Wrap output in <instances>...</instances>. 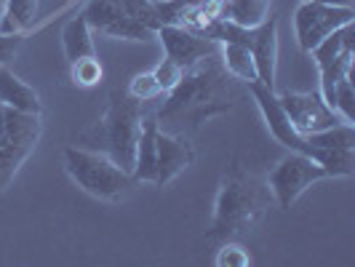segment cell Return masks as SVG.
<instances>
[{
  "label": "cell",
  "mask_w": 355,
  "mask_h": 267,
  "mask_svg": "<svg viewBox=\"0 0 355 267\" xmlns=\"http://www.w3.org/2000/svg\"><path fill=\"white\" fill-rule=\"evenodd\" d=\"M353 56L355 51H342L337 59H331L329 64L320 67V96L329 107H334L339 80H345L347 75H353Z\"/></svg>",
  "instance_id": "19"
},
{
  "label": "cell",
  "mask_w": 355,
  "mask_h": 267,
  "mask_svg": "<svg viewBox=\"0 0 355 267\" xmlns=\"http://www.w3.org/2000/svg\"><path fill=\"white\" fill-rule=\"evenodd\" d=\"M318 179H329V177H326V171L320 169L315 160H310L307 155H302V153H291V155H286V158L270 171L267 187H270L272 198L278 200V206H281V209H288V206L302 196L313 182H318Z\"/></svg>",
  "instance_id": "7"
},
{
  "label": "cell",
  "mask_w": 355,
  "mask_h": 267,
  "mask_svg": "<svg viewBox=\"0 0 355 267\" xmlns=\"http://www.w3.org/2000/svg\"><path fill=\"white\" fill-rule=\"evenodd\" d=\"M302 155L315 160L326 177H350L355 171V147H313L307 144Z\"/></svg>",
  "instance_id": "16"
},
{
  "label": "cell",
  "mask_w": 355,
  "mask_h": 267,
  "mask_svg": "<svg viewBox=\"0 0 355 267\" xmlns=\"http://www.w3.org/2000/svg\"><path fill=\"white\" fill-rule=\"evenodd\" d=\"M265 212V198L259 187L241 179H227L216 196V209H214L211 235H230L251 227L257 216Z\"/></svg>",
  "instance_id": "6"
},
{
  "label": "cell",
  "mask_w": 355,
  "mask_h": 267,
  "mask_svg": "<svg viewBox=\"0 0 355 267\" xmlns=\"http://www.w3.org/2000/svg\"><path fill=\"white\" fill-rule=\"evenodd\" d=\"M35 11L37 0H8L6 11L0 17V33L3 35H14V33L27 30L35 21Z\"/></svg>",
  "instance_id": "21"
},
{
  "label": "cell",
  "mask_w": 355,
  "mask_h": 267,
  "mask_svg": "<svg viewBox=\"0 0 355 267\" xmlns=\"http://www.w3.org/2000/svg\"><path fill=\"white\" fill-rule=\"evenodd\" d=\"M334 110L342 115V121L353 123L355 121V89H353V75H347L345 80H339L337 96H334Z\"/></svg>",
  "instance_id": "24"
},
{
  "label": "cell",
  "mask_w": 355,
  "mask_h": 267,
  "mask_svg": "<svg viewBox=\"0 0 355 267\" xmlns=\"http://www.w3.org/2000/svg\"><path fill=\"white\" fill-rule=\"evenodd\" d=\"M302 3H310V0H302Z\"/></svg>",
  "instance_id": "31"
},
{
  "label": "cell",
  "mask_w": 355,
  "mask_h": 267,
  "mask_svg": "<svg viewBox=\"0 0 355 267\" xmlns=\"http://www.w3.org/2000/svg\"><path fill=\"white\" fill-rule=\"evenodd\" d=\"M40 139V115L0 105V193Z\"/></svg>",
  "instance_id": "5"
},
{
  "label": "cell",
  "mask_w": 355,
  "mask_h": 267,
  "mask_svg": "<svg viewBox=\"0 0 355 267\" xmlns=\"http://www.w3.org/2000/svg\"><path fill=\"white\" fill-rule=\"evenodd\" d=\"M91 24L86 21V17H75L67 21L64 33H62V43H64V53H67V62H78V59H86L94 56V35H91Z\"/></svg>",
  "instance_id": "18"
},
{
  "label": "cell",
  "mask_w": 355,
  "mask_h": 267,
  "mask_svg": "<svg viewBox=\"0 0 355 267\" xmlns=\"http://www.w3.org/2000/svg\"><path fill=\"white\" fill-rule=\"evenodd\" d=\"M278 99H281V105H284L291 126L302 137L318 134V131L331 128V126L347 123V121H342V115H339L334 107H329L323 102L320 94H297V91H291V94H281Z\"/></svg>",
  "instance_id": "9"
},
{
  "label": "cell",
  "mask_w": 355,
  "mask_h": 267,
  "mask_svg": "<svg viewBox=\"0 0 355 267\" xmlns=\"http://www.w3.org/2000/svg\"><path fill=\"white\" fill-rule=\"evenodd\" d=\"M249 91H251V96H254V102L262 110V118H265L270 134L284 144V147H288L291 153H302L304 147H307V139L291 126V121H288V115H286V110H284V105H281L275 89H267L265 83L254 80V83H249Z\"/></svg>",
  "instance_id": "10"
},
{
  "label": "cell",
  "mask_w": 355,
  "mask_h": 267,
  "mask_svg": "<svg viewBox=\"0 0 355 267\" xmlns=\"http://www.w3.org/2000/svg\"><path fill=\"white\" fill-rule=\"evenodd\" d=\"M142 102H137L128 94H112L110 107H107L105 118L96 126L99 142L105 144V153L115 160L121 169L131 174L134 169V155H137V142H139V131H142Z\"/></svg>",
  "instance_id": "4"
},
{
  "label": "cell",
  "mask_w": 355,
  "mask_h": 267,
  "mask_svg": "<svg viewBox=\"0 0 355 267\" xmlns=\"http://www.w3.org/2000/svg\"><path fill=\"white\" fill-rule=\"evenodd\" d=\"M251 56L257 64V80L267 89H275V67H278V17H270L254 30Z\"/></svg>",
  "instance_id": "13"
},
{
  "label": "cell",
  "mask_w": 355,
  "mask_h": 267,
  "mask_svg": "<svg viewBox=\"0 0 355 267\" xmlns=\"http://www.w3.org/2000/svg\"><path fill=\"white\" fill-rule=\"evenodd\" d=\"M158 94H160V86H158V80H155L153 72H139V75H134L131 83H128V96H134L137 102L155 99Z\"/></svg>",
  "instance_id": "25"
},
{
  "label": "cell",
  "mask_w": 355,
  "mask_h": 267,
  "mask_svg": "<svg viewBox=\"0 0 355 267\" xmlns=\"http://www.w3.org/2000/svg\"><path fill=\"white\" fill-rule=\"evenodd\" d=\"M155 37L163 43L166 56L174 59L179 67H184V70L198 64L200 59L214 56V53L219 51V43L198 35V33L187 30V27H179V24H163Z\"/></svg>",
  "instance_id": "11"
},
{
  "label": "cell",
  "mask_w": 355,
  "mask_h": 267,
  "mask_svg": "<svg viewBox=\"0 0 355 267\" xmlns=\"http://www.w3.org/2000/svg\"><path fill=\"white\" fill-rule=\"evenodd\" d=\"M64 169L83 193L99 200H118L134 184V177L99 150L64 147Z\"/></svg>",
  "instance_id": "3"
},
{
  "label": "cell",
  "mask_w": 355,
  "mask_h": 267,
  "mask_svg": "<svg viewBox=\"0 0 355 267\" xmlns=\"http://www.w3.org/2000/svg\"><path fill=\"white\" fill-rule=\"evenodd\" d=\"M83 17L91 30L123 40H153L160 30L155 0H91Z\"/></svg>",
  "instance_id": "2"
},
{
  "label": "cell",
  "mask_w": 355,
  "mask_h": 267,
  "mask_svg": "<svg viewBox=\"0 0 355 267\" xmlns=\"http://www.w3.org/2000/svg\"><path fill=\"white\" fill-rule=\"evenodd\" d=\"M19 46H21V33H14V35H3L0 33V64H6L17 53Z\"/></svg>",
  "instance_id": "28"
},
{
  "label": "cell",
  "mask_w": 355,
  "mask_h": 267,
  "mask_svg": "<svg viewBox=\"0 0 355 267\" xmlns=\"http://www.w3.org/2000/svg\"><path fill=\"white\" fill-rule=\"evenodd\" d=\"M270 3L272 0H222L219 17L230 19L241 27H259L267 17H270Z\"/></svg>",
  "instance_id": "17"
},
{
  "label": "cell",
  "mask_w": 355,
  "mask_h": 267,
  "mask_svg": "<svg viewBox=\"0 0 355 267\" xmlns=\"http://www.w3.org/2000/svg\"><path fill=\"white\" fill-rule=\"evenodd\" d=\"M102 75H105V70H102V62L96 59V53L72 62L70 78L75 86H96V83L102 80Z\"/></svg>",
  "instance_id": "23"
},
{
  "label": "cell",
  "mask_w": 355,
  "mask_h": 267,
  "mask_svg": "<svg viewBox=\"0 0 355 267\" xmlns=\"http://www.w3.org/2000/svg\"><path fill=\"white\" fill-rule=\"evenodd\" d=\"M153 75H155V80H158L160 91H171L174 86H177L179 80H182V75H184V67H179L174 59H163L158 67L153 70Z\"/></svg>",
  "instance_id": "26"
},
{
  "label": "cell",
  "mask_w": 355,
  "mask_h": 267,
  "mask_svg": "<svg viewBox=\"0 0 355 267\" xmlns=\"http://www.w3.org/2000/svg\"><path fill=\"white\" fill-rule=\"evenodd\" d=\"M214 59H216V53L200 59L198 64L184 70L182 80L171 89V96H168L166 107L160 110V128L163 126H174L177 131H182L184 123L190 128H196L206 118L230 110L232 91L227 89V78L222 72V64L214 62Z\"/></svg>",
  "instance_id": "1"
},
{
  "label": "cell",
  "mask_w": 355,
  "mask_h": 267,
  "mask_svg": "<svg viewBox=\"0 0 355 267\" xmlns=\"http://www.w3.org/2000/svg\"><path fill=\"white\" fill-rule=\"evenodd\" d=\"M320 3H326V6H339V8H355L353 6L355 0H320Z\"/></svg>",
  "instance_id": "29"
},
{
  "label": "cell",
  "mask_w": 355,
  "mask_h": 267,
  "mask_svg": "<svg viewBox=\"0 0 355 267\" xmlns=\"http://www.w3.org/2000/svg\"><path fill=\"white\" fill-rule=\"evenodd\" d=\"M222 67L230 72L232 78L254 83L257 80V64L251 56L249 46H238V43H222Z\"/></svg>",
  "instance_id": "20"
},
{
  "label": "cell",
  "mask_w": 355,
  "mask_h": 267,
  "mask_svg": "<svg viewBox=\"0 0 355 267\" xmlns=\"http://www.w3.org/2000/svg\"><path fill=\"white\" fill-rule=\"evenodd\" d=\"M304 139L313 147H355V128L353 123H339L318 134H307Z\"/></svg>",
  "instance_id": "22"
},
{
  "label": "cell",
  "mask_w": 355,
  "mask_h": 267,
  "mask_svg": "<svg viewBox=\"0 0 355 267\" xmlns=\"http://www.w3.org/2000/svg\"><path fill=\"white\" fill-rule=\"evenodd\" d=\"M355 19V8H339V6H326L320 0L302 3L294 14V30L302 51H313L326 35H331L334 30L350 24Z\"/></svg>",
  "instance_id": "8"
},
{
  "label": "cell",
  "mask_w": 355,
  "mask_h": 267,
  "mask_svg": "<svg viewBox=\"0 0 355 267\" xmlns=\"http://www.w3.org/2000/svg\"><path fill=\"white\" fill-rule=\"evenodd\" d=\"M196 160V150L182 134L174 131H158V169H155V184L166 187L174 179L187 171Z\"/></svg>",
  "instance_id": "12"
},
{
  "label": "cell",
  "mask_w": 355,
  "mask_h": 267,
  "mask_svg": "<svg viewBox=\"0 0 355 267\" xmlns=\"http://www.w3.org/2000/svg\"><path fill=\"white\" fill-rule=\"evenodd\" d=\"M158 131L160 126L155 118H142V131H139L134 169H131L134 182H155V169H158Z\"/></svg>",
  "instance_id": "14"
},
{
  "label": "cell",
  "mask_w": 355,
  "mask_h": 267,
  "mask_svg": "<svg viewBox=\"0 0 355 267\" xmlns=\"http://www.w3.org/2000/svg\"><path fill=\"white\" fill-rule=\"evenodd\" d=\"M6 3H8V0H0V17H3V11H6Z\"/></svg>",
  "instance_id": "30"
},
{
  "label": "cell",
  "mask_w": 355,
  "mask_h": 267,
  "mask_svg": "<svg viewBox=\"0 0 355 267\" xmlns=\"http://www.w3.org/2000/svg\"><path fill=\"white\" fill-rule=\"evenodd\" d=\"M216 265L219 267H249L251 254L238 243H225L216 251Z\"/></svg>",
  "instance_id": "27"
},
{
  "label": "cell",
  "mask_w": 355,
  "mask_h": 267,
  "mask_svg": "<svg viewBox=\"0 0 355 267\" xmlns=\"http://www.w3.org/2000/svg\"><path fill=\"white\" fill-rule=\"evenodd\" d=\"M0 105L19 110V112H33V115L43 112V102L37 91L27 86L24 80H19L6 64H0Z\"/></svg>",
  "instance_id": "15"
}]
</instances>
